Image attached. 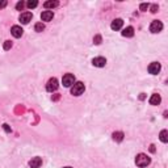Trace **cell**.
<instances>
[{
	"label": "cell",
	"instance_id": "15",
	"mask_svg": "<svg viewBox=\"0 0 168 168\" xmlns=\"http://www.w3.org/2000/svg\"><path fill=\"white\" fill-rule=\"evenodd\" d=\"M59 5V3L57 1V0H49V1H46L44 4V7L46 8V9H53V8H55Z\"/></svg>",
	"mask_w": 168,
	"mask_h": 168
},
{
	"label": "cell",
	"instance_id": "6",
	"mask_svg": "<svg viewBox=\"0 0 168 168\" xmlns=\"http://www.w3.org/2000/svg\"><path fill=\"white\" fill-rule=\"evenodd\" d=\"M160 63H158V62H152L151 65L148 66V72L151 75H158L159 74V71H160Z\"/></svg>",
	"mask_w": 168,
	"mask_h": 168
},
{
	"label": "cell",
	"instance_id": "25",
	"mask_svg": "<svg viewBox=\"0 0 168 168\" xmlns=\"http://www.w3.org/2000/svg\"><path fill=\"white\" fill-rule=\"evenodd\" d=\"M3 127H4V130H5V131H7V133H11V127H9V126H8V125H7V124H4V125H3Z\"/></svg>",
	"mask_w": 168,
	"mask_h": 168
},
{
	"label": "cell",
	"instance_id": "22",
	"mask_svg": "<svg viewBox=\"0 0 168 168\" xmlns=\"http://www.w3.org/2000/svg\"><path fill=\"white\" fill-rule=\"evenodd\" d=\"M148 7H150V5L147 4V3H142V4H140V11H147L148 9Z\"/></svg>",
	"mask_w": 168,
	"mask_h": 168
},
{
	"label": "cell",
	"instance_id": "26",
	"mask_svg": "<svg viewBox=\"0 0 168 168\" xmlns=\"http://www.w3.org/2000/svg\"><path fill=\"white\" fill-rule=\"evenodd\" d=\"M5 5H7V1H5V0H3V1H0V9H3V8H4Z\"/></svg>",
	"mask_w": 168,
	"mask_h": 168
},
{
	"label": "cell",
	"instance_id": "27",
	"mask_svg": "<svg viewBox=\"0 0 168 168\" xmlns=\"http://www.w3.org/2000/svg\"><path fill=\"white\" fill-rule=\"evenodd\" d=\"M150 151H151V152H155V146H154V145L150 146Z\"/></svg>",
	"mask_w": 168,
	"mask_h": 168
},
{
	"label": "cell",
	"instance_id": "13",
	"mask_svg": "<svg viewBox=\"0 0 168 168\" xmlns=\"http://www.w3.org/2000/svg\"><path fill=\"white\" fill-rule=\"evenodd\" d=\"M160 101H161V97H160V95H158V93H154L150 97V104H151V105H159Z\"/></svg>",
	"mask_w": 168,
	"mask_h": 168
},
{
	"label": "cell",
	"instance_id": "5",
	"mask_svg": "<svg viewBox=\"0 0 168 168\" xmlns=\"http://www.w3.org/2000/svg\"><path fill=\"white\" fill-rule=\"evenodd\" d=\"M46 89L49 91V92H54V91L58 89V80L55 78H51L50 80L47 81L46 84Z\"/></svg>",
	"mask_w": 168,
	"mask_h": 168
},
{
	"label": "cell",
	"instance_id": "16",
	"mask_svg": "<svg viewBox=\"0 0 168 168\" xmlns=\"http://www.w3.org/2000/svg\"><path fill=\"white\" fill-rule=\"evenodd\" d=\"M113 139H114L116 142H121V140L124 139V133H122V131H116V133H113Z\"/></svg>",
	"mask_w": 168,
	"mask_h": 168
},
{
	"label": "cell",
	"instance_id": "29",
	"mask_svg": "<svg viewBox=\"0 0 168 168\" xmlns=\"http://www.w3.org/2000/svg\"><path fill=\"white\" fill-rule=\"evenodd\" d=\"M63 168H72V167H63Z\"/></svg>",
	"mask_w": 168,
	"mask_h": 168
},
{
	"label": "cell",
	"instance_id": "9",
	"mask_svg": "<svg viewBox=\"0 0 168 168\" xmlns=\"http://www.w3.org/2000/svg\"><path fill=\"white\" fill-rule=\"evenodd\" d=\"M32 17H33V15L30 13V12H24V13H21L20 15L21 24H29L30 21H32Z\"/></svg>",
	"mask_w": 168,
	"mask_h": 168
},
{
	"label": "cell",
	"instance_id": "4",
	"mask_svg": "<svg viewBox=\"0 0 168 168\" xmlns=\"http://www.w3.org/2000/svg\"><path fill=\"white\" fill-rule=\"evenodd\" d=\"M161 29H163V24H161V21H152L151 25H150V32L151 33H159L161 32Z\"/></svg>",
	"mask_w": 168,
	"mask_h": 168
},
{
	"label": "cell",
	"instance_id": "14",
	"mask_svg": "<svg viewBox=\"0 0 168 168\" xmlns=\"http://www.w3.org/2000/svg\"><path fill=\"white\" fill-rule=\"evenodd\" d=\"M122 36H124V37H127V38L133 37L134 36V28L133 26H127V28H125L124 30H122Z\"/></svg>",
	"mask_w": 168,
	"mask_h": 168
},
{
	"label": "cell",
	"instance_id": "8",
	"mask_svg": "<svg viewBox=\"0 0 168 168\" xmlns=\"http://www.w3.org/2000/svg\"><path fill=\"white\" fill-rule=\"evenodd\" d=\"M92 65L95 67H104L106 65V59L104 57H97V58H93L92 59Z\"/></svg>",
	"mask_w": 168,
	"mask_h": 168
},
{
	"label": "cell",
	"instance_id": "12",
	"mask_svg": "<svg viewBox=\"0 0 168 168\" xmlns=\"http://www.w3.org/2000/svg\"><path fill=\"white\" fill-rule=\"evenodd\" d=\"M53 17H54V13L51 11H45V12H42V15H41L42 21H51Z\"/></svg>",
	"mask_w": 168,
	"mask_h": 168
},
{
	"label": "cell",
	"instance_id": "20",
	"mask_svg": "<svg viewBox=\"0 0 168 168\" xmlns=\"http://www.w3.org/2000/svg\"><path fill=\"white\" fill-rule=\"evenodd\" d=\"M24 7H25V3H24V1H19V3L16 4V9H17V11H23Z\"/></svg>",
	"mask_w": 168,
	"mask_h": 168
},
{
	"label": "cell",
	"instance_id": "11",
	"mask_svg": "<svg viewBox=\"0 0 168 168\" xmlns=\"http://www.w3.org/2000/svg\"><path fill=\"white\" fill-rule=\"evenodd\" d=\"M122 25H124V21H122L121 19H116V20H113L111 28H112L113 30H120V29L122 28Z\"/></svg>",
	"mask_w": 168,
	"mask_h": 168
},
{
	"label": "cell",
	"instance_id": "28",
	"mask_svg": "<svg viewBox=\"0 0 168 168\" xmlns=\"http://www.w3.org/2000/svg\"><path fill=\"white\" fill-rule=\"evenodd\" d=\"M139 99H140V100H143V99H145V93H140V96H139Z\"/></svg>",
	"mask_w": 168,
	"mask_h": 168
},
{
	"label": "cell",
	"instance_id": "23",
	"mask_svg": "<svg viewBox=\"0 0 168 168\" xmlns=\"http://www.w3.org/2000/svg\"><path fill=\"white\" fill-rule=\"evenodd\" d=\"M93 42H95L96 45H100V44H101V36H96V37L93 38Z\"/></svg>",
	"mask_w": 168,
	"mask_h": 168
},
{
	"label": "cell",
	"instance_id": "21",
	"mask_svg": "<svg viewBox=\"0 0 168 168\" xmlns=\"http://www.w3.org/2000/svg\"><path fill=\"white\" fill-rule=\"evenodd\" d=\"M3 47H4V50H9V49L12 47V42L11 41H5L4 42V46H3Z\"/></svg>",
	"mask_w": 168,
	"mask_h": 168
},
{
	"label": "cell",
	"instance_id": "19",
	"mask_svg": "<svg viewBox=\"0 0 168 168\" xmlns=\"http://www.w3.org/2000/svg\"><path fill=\"white\" fill-rule=\"evenodd\" d=\"M26 5H28V8H30V9H32V8H36L38 5V1L37 0H30V1H28L26 3Z\"/></svg>",
	"mask_w": 168,
	"mask_h": 168
},
{
	"label": "cell",
	"instance_id": "10",
	"mask_svg": "<svg viewBox=\"0 0 168 168\" xmlns=\"http://www.w3.org/2000/svg\"><path fill=\"white\" fill-rule=\"evenodd\" d=\"M42 166V159L36 156V158H32V160L29 161V167L30 168H39Z\"/></svg>",
	"mask_w": 168,
	"mask_h": 168
},
{
	"label": "cell",
	"instance_id": "2",
	"mask_svg": "<svg viewBox=\"0 0 168 168\" xmlns=\"http://www.w3.org/2000/svg\"><path fill=\"white\" fill-rule=\"evenodd\" d=\"M84 89H85V85L83 81H76L71 88V93L74 95V96H80V95L84 92Z\"/></svg>",
	"mask_w": 168,
	"mask_h": 168
},
{
	"label": "cell",
	"instance_id": "24",
	"mask_svg": "<svg viewBox=\"0 0 168 168\" xmlns=\"http://www.w3.org/2000/svg\"><path fill=\"white\" fill-rule=\"evenodd\" d=\"M159 9V7H158V4H154V5H151V12L152 13H156Z\"/></svg>",
	"mask_w": 168,
	"mask_h": 168
},
{
	"label": "cell",
	"instance_id": "3",
	"mask_svg": "<svg viewBox=\"0 0 168 168\" xmlns=\"http://www.w3.org/2000/svg\"><path fill=\"white\" fill-rule=\"evenodd\" d=\"M62 83L65 87H71V85H74V83H75V76L72 74H66L62 78Z\"/></svg>",
	"mask_w": 168,
	"mask_h": 168
},
{
	"label": "cell",
	"instance_id": "17",
	"mask_svg": "<svg viewBox=\"0 0 168 168\" xmlns=\"http://www.w3.org/2000/svg\"><path fill=\"white\" fill-rule=\"evenodd\" d=\"M159 137H160V140L163 143H167L168 142V131L167 130H161L160 131V135H159Z\"/></svg>",
	"mask_w": 168,
	"mask_h": 168
},
{
	"label": "cell",
	"instance_id": "7",
	"mask_svg": "<svg viewBox=\"0 0 168 168\" xmlns=\"http://www.w3.org/2000/svg\"><path fill=\"white\" fill-rule=\"evenodd\" d=\"M11 33H12V36H13L15 38H20L21 36H23L24 30H23V28H21V26H19V25H15V26H12Z\"/></svg>",
	"mask_w": 168,
	"mask_h": 168
},
{
	"label": "cell",
	"instance_id": "1",
	"mask_svg": "<svg viewBox=\"0 0 168 168\" xmlns=\"http://www.w3.org/2000/svg\"><path fill=\"white\" fill-rule=\"evenodd\" d=\"M150 161H151V159H150L146 154H138L135 156V164L138 167H140V168L147 167L150 164Z\"/></svg>",
	"mask_w": 168,
	"mask_h": 168
},
{
	"label": "cell",
	"instance_id": "18",
	"mask_svg": "<svg viewBox=\"0 0 168 168\" xmlns=\"http://www.w3.org/2000/svg\"><path fill=\"white\" fill-rule=\"evenodd\" d=\"M34 30L37 33H41L42 30H45V25L42 23H37V24H36V26H34Z\"/></svg>",
	"mask_w": 168,
	"mask_h": 168
}]
</instances>
